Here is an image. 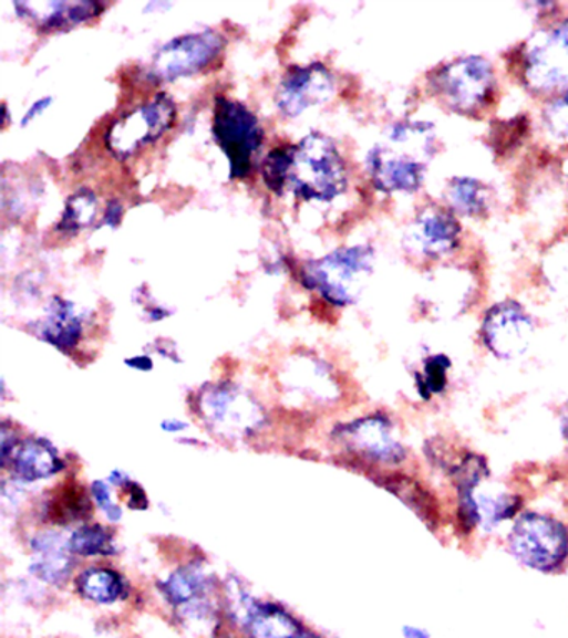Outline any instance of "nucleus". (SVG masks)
Returning <instances> with one entry per match:
<instances>
[{
    "mask_svg": "<svg viewBox=\"0 0 568 638\" xmlns=\"http://www.w3.org/2000/svg\"><path fill=\"white\" fill-rule=\"evenodd\" d=\"M226 45L227 39L214 29L178 35L155 52L147 77L162 84L203 74L223 57Z\"/></svg>",
    "mask_w": 568,
    "mask_h": 638,
    "instance_id": "6e6552de",
    "label": "nucleus"
},
{
    "mask_svg": "<svg viewBox=\"0 0 568 638\" xmlns=\"http://www.w3.org/2000/svg\"><path fill=\"white\" fill-rule=\"evenodd\" d=\"M560 435L561 439H564L565 449L568 452V399L564 406H561L560 411Z\"/></svg>",
    "mask_w": 568,
    "mask_h": 638,
    "instance_id": "4c0bfd02",
    "label": "nucleus"
},
{
    "mask_svg": "<svg viewBox=\"0 0 568 638\" xmlns=\"http://www.w3.org/2000/svg\"><path fill=\"white\" fill-rule=\"evenodd\" d=\"M445 198L458 217L481 218L490 211V188L477 178L457 177L448 181Z\"/></svg>",
    "mask_w": 568,
    "mask_h": 638,
    "instance_id": "5701e85b",
    "label": "nucleus"
},
{
    "mask_svg": "<svg viewBox=\"0 0 568 638\" xmlns=\"http://www.w3.org/2000/svg\"><path fill=\"white\" fill-rule=\"evenodd\" d=\"M535 338L531 314L514 300L492 304L482 316L478 339L498 362H515L527 355Z\"/></svg>",
    "mask_w": 568,
    "mask_h": 638,
    "instance_id": "9d476101",
    "label": "nucleus"
},
{
    "mask_svg": "<svg viewBox=\"0 0 568 638\" xmlns=\"http://www.w3.org/2000/svg\"><path fill=\"white\" fill-rule=\"evenodd\" d=\"M138 304H142V306H144L145 316H147L148 322L152 323L164 322V320H167V317L171 316L172 314L171 310H167V307L165 306H161V304L155 303H138Z\"/></svg>",
    "mask_w": 568,
    "mask_h": 638,
    "instance_id": "f704fd0d",
    "label": "nucleus"
},
{
    "mask_svg": "<svg viewBox=\"0 0 568 638\" xmlns=\"http://www.w3.org/2000/svg\"><path fill=\"white\" fill-rule=\"evenodd\" d=\"M79 595L94 604L111 605L127 594V585L118 572L112 568L92 567L82 572L75 581Z\"/></svg>",
    "mask_w": 568,
    "mask_h": 638,
    "instance_id": "393cba45",
    "label": "nucleus"
},
{
    "mask_svg": "<svg viewBox=\"0 0 568 638\" xmlns=\"http://www.w3.org/2000/svg\"><path fill=\"white\" fill-rule=\"evenodd\" d=\"M125 366L135 369V372L147 373L154 369V359L145 355L134 356V358L125 359Z\"/></svg>",
    "mask_w": 568,
    "mask_h": 638,
    "instance_id": "e433bc0d",
    "label": "nucleus"
},
{
    "mask_svg": "<svg viewBox=\"0 0 568 638\" xmlns=\"http://www.w3.org/2000/svg\"><path fill=\"white\" fill-rule=\"evenodd\" d=\"M239 605L252 638H319L279 605L254 600L247 595H242Z\"/></svg>",
    "mask_w": 568,
    "mask_h": 638,
    "instance_id": "a211bd4d",
    "label": "nucleus"
},
{
    "mask_svg": "<svg viewBox=\"0 0 568 638\" xmlns=\"http://www.w3.org/2000/svg\"><path fill=\"white\" fill-rule=\"evenodd\" d=\"M373 264L375 250L369 244L337 248L319 260L303 263L299 281L330 306H352L372 276Z\"/></svg>",
    "mask_w": 568,
    "mask_h": 638,
    "instance_id": "f03ea898",
    "label": "nucleus"
},
{
    "mask_svg": "<svg viewBox=\"0 0 568 638\" xmlns=\"http://www.w3.org/2000/svg\"><path fill=\"white\" fill-rule=\"evenodd\" d=\"M452 363L445 353H434L422 359L421 366L414 372V391L419 401L432 402L444 398L451 388Z\"/></svg>",
    "mask_w": 568,
    "mask_h": 638,
    "instance_id": "b1692460",
    "label": "nucleus"
},
{
    "mask_svg": "<svg viewBox=\"0 0 568 638\" xmlns=\"http://www.w3.org/2000/svg\"><path fill=\"white\" fill-rule=\"evenodd\" d=\"M376 484L397 498L415 517L432 532L438 534L448 525V511L441 495L421 475L412 474L405 469L385 471L376 475Z\"/></svg>",
    "mask_w": 568,
    "mask_h": 638,
    "instance_id": "ddd939ff",
    "label": "nucleus"
},
{
    "mask_svg": "<svg viewBox=\"0 0 568 638\" xmlns=\"http://www.w3.org/2000/svg\"><path fill=\"white\" fill-rule=\"evenodd\" d=\"M122 217H124V205L117 198H112L105 205L104 215L99 220L97 228L109 227L115 230L122 223Z\"/></svg>",
    "mask_w": 568,
    "mask_h": 638,
    "instance_id": "2f4dec72",
    "label": "nucleus"
},
{
    "mask_svg": "<svg viewBox=\"0 0 568 638\" xmlns=\"http://www.w3.org/2000/svg\"><path fill=\"white\" fill-rule=\"evenodd\" d=\"M209 582L197 568L184 567L174 572L164 584L162 594L172 607L180 608L185 617H203L206 611V594Z\"/></svg>",
    "mask_w": 568,
    "mask_h": 638,
    "instance_id": "aec40b11",
    "label": "nucleus"
},
{
    "mask_svg": "<svg viewBox=\"0 0 568 638\" xmlns=\"http://www.w3.org/2000/svg\"><path fill=\"white\" fill-rule=\"evenodd\" d=\"M482 509V534L507 531L512 522L527 509V499L521 492L510 489L492 491L488 484L478 492Z\"/></svg>",
    "mask_w": 568,
    "mask_h": 638,
    "instance_id": "4be33fe9",
    "label": "nucleus"
},
{
    "mask_svg": "<svg viewBox=\"0 0 568 638\" xmlns=\"http://www.w3.org/2000/svg\"><path fill=\"white\" fill-rule=\"evenodd\" d=\"M504 544L520 567L535 574L568 571V521L554 512L525 509L505 531Z\"/></svg>",
    "mask_w": 568,
    "mask_h": 638,
    "instance_id": "f257e3e1",
    "label": "nucleus"
},
{
    "mask_svg": "<svg viewBox=\"0 0 568 638\" xmlns=\"http://www.w3.org/2000/svg\"><path fill=\"white\" fill-rule=\"evenodd\" d=\"M32 548H34L32 574L51 585L64 584L74 565L69 541H64L54 532H45L32 541Z\"/></svg>",
    "mask_w": 568,
    "mask_h": 638,
    "instance_id": "412c9836",
    "label": "nucleus"
},
{
    "mask_svg": "<svg viewBox=\"0 0 568 638\" xmlns=\"http://www.w3.org/2000/svg\"><path fill=\"white\" fill-rule=\"evenodd\" d=\"M97 215V194L89 187L79 188L65 200L55 231L64 237H75L81 231L94 227Z\"/></svg>",
    "mask_w": 568,
    "mask_h": 638,
    "instance_id": "a878e982",
    "label": "nucleus"
},
{
    "mask_svg": "<svg viewBox=\"0 0 568 638\" xmlns=\"http://www.w3.org/2000/svg\"><path fill=\"white\" fill-rule=\"evenodd\" d=\"M335 88V77L320 62L292 65L277 85L276 105L283 117L297 118L303 112L329 102Z\"/></svg>",
    "mask_w": 568,
    "mask_h": 638,
    "instance_id": "f8f14e48",
    "label": "nucleus"
},
{
    "mask_svg": "<svg viewBox=\"0 0 568 638\" xmlns=\"http://www.w3.org/2000/svg\"><path fill=\"white\" fill-rule=\"evenodd\" d=\"M461 238L462 224L451 208L427 207L412 221L405 243L415 257L437 261L454 253Z\"/></svg>",
    "mask_w": 568,
    "mask_h": 638,
    "instance_id": "4468645a",
    "label": "nucleus"
},
{
    "mask_svg": "<svg viewBox=\"0 0 568 638\" xmlns=\"http://www.w3.org/2000/svg\"><path fill=\"white\" fill-rule=\"evenodd\" d=\"M122 491L127 492L128 508L135 509V511H145L148 508L147 495L137 482H128Z\"/></svg>",
    "mask_w": 568,
    "mask_h": 638,
    "instance_id": "72a5a7b5",
    "label": "nucleus"
},
{
    "mask_svg": "<svg viewBox=\"0 0 568 638\" xmlns=\"http://www.w3.org/2000/svg\"><path fill=\"white\" fill-rule=\"evenodd\" d=\"M428 84L445 107L464 115L481 114L497 94L494 65L481 55H464L435 69Z\"/></svg>",
    "mask_w": 568,
    "mask_h": 638,
    "instance_id": "39448f33",
    "label": "nucleus"
},
{
    "mask_svg": "<svg viewBox=\"0 0 568 638\" xmlns=\"http://www.w3.org/2000/svg\"><path fill=\"white\" fill-rule=\"evenodd\" d=\"M545 125L548 132L561 140H568V94H561L545 111Z\"/></svg>",
    "mask_w": 568,
    "mask_h": 638,
    "instance_id": "c756f323",
    "label": "nucleus"
},
{
    "mask_svg": "<svg viewBox=\"0 0 568 638\" xmlns=\"http://www.w3.org/2000/svg\"><path fill=\"white\" fill-rule=\"evenodd\" d=\"M161 428L164 429L165 432H182L188 428L187 422L178 421V419H165L162 421Z\"/></svg>",
    "mask_w": 568,
    "mask_h": 638,
    "instance_id": "58836bf2",
    "label": "nucleus"
},
{
    "mask_svg": "<svg viewBox=\"0 0 568 638\" xmlns=\"http://www.w3.org/2000/svg\"><path fill=\"white\" fill-rule=\"evenodd\" d=\"M199 409L207 425L229 436L250 435L264 425L259 402L229 383L204 388L199 393Z\"/></svg>",
    "mask_w": 568,
    "mask_h": 638,
    "instance_id": "9b49d317",
    "label": "nucleus"
},
{
    "mask_svg": "<svg viewBox=\"0 0 568 638\" xmlns=\"http://www.w3.org/2000/svg\"><path fill=\"white\" fill-rule=\"evenodd\" d=\"M177 105L167 92H157L148 101L109 124L104 145L109 154L124 161L141 154L174 128Z\"/></svg>",
    "mask_w": 568,
    "mask_h": 638,
    "instance_id": "0eeeda50",
    "label": "nucleus"
},
{
    "mask_svg": "<svg viewBox=\"0 0 568 638\" xmlns=\"http://www.w3.org/2000/svg\"><path fill=\"white\" fill-rule=\"evenodd\" d=\"M332 436L347 452L365 464L381 469V472L404 469L411 459V449L391 412H366L337 426Z\"/></svg>",
    "mask_w": 568,
    "mask_h": 638,
    "instance_id": "20e7f679",
    "label": "nucleus"
},
{
    "mask_svg": "<svg viewBox=\"0 0 568 638\" xmlns=\"http://www.w3.org/2000/svg\"><path fill=\"white\" fill-rule=\"evenodd\" d=\"M520 75L535 94L568 91V19L530 39L521 52Z\"/></svg>",
    "mask_w": 568,
    "mask_h": 638,
    "instance_id": "1a4fd4ad",
    "label": "nucleus"
},
{
    "mask_svg": "<svg viewBox=\"0 0 568 638\" xmlns=\"http://www.w3.org/2000/svg\"><path fill=\"white\" fill-rule=\"evenodd\" d=\"M85 320L78 304L65 300L61 294L51 297L48 311L41 322L35 323L34 333L62 353L78 349L84 338Z\"/></svg>",
    "mask_w": 568,
    "mask_h": 638,
    "instance_id": "f3484780",
    "label": "nucleus"
},
{
    "mask_svg": "<svg viewBox=\"0 0 568 638\" xmlns=\"http://www.w3.org/2000/svg\"><path fill=\"white\" fill-rule=\"evenodd\" d=\"M347 187L349 170L332 138L312 132L293 145L287 190L299 200L330 203L345 194Z\"/></svg>",
    "mask_w": 568,
    "mask_h": 638,
    "instance_id": "7ed1b4c3",
    "label": "nucleus"
},
{
    "mask_svg": "<svg viewBox=\"0 0 568 638\" xmlns=\"http://www.w3.org/2000/svg\"><path fill=\"white\" fill-rule=\"evenodd\" d=\"M92 498L97 502L99 508L104 512L105 517L111 522H118L122 519V509L117 504H114L111 495V488H109V482L94 481L92 482Z\"/></svg>",
    "mask_w": 568,
    "mask_h": 638,
    "instance_id": "7c9ffc66",
    "label": "nucleus"
},
{
    "mask_svg": "<svg viewBox=\"0 0 568 638\" xmlns=\"http://www.w3.org/2000/svg\"><path fill=\"white\" fill-rule=\"evenodd\" d=\"M52 102H54V97H52V95H45V97L38 98V101H35L34 104L28 108V112L22 115L21 127H28V125H31L35 118L44 115L45 112L49 111V107H51Z\"/></svg>",
    "mask_w": 568,
    "mask_h": 638,
    "instance_id": "473e14b6",
    "label": "nucleus"
},
{
    "mask_svg": "<svg viewBox=\"0 0 568 638\" xmlns=\"http://www.w3.org/2000/svg\"><path fill=\"white\" fill-rule=\"evenodd\" d=\"M72 554L81 557H109L117 552L114 535L102 525H84L68 538Z\"/></svg>",
    "mask_w": 568,
    "mask_h": 638,
    "instance_id": "bb28decb",
    "label": "nucleus"
},
{
    "mask_svg": "<svg viewBox=\"0 0 568 638\" xmlns=\"http://www.w3.org/2000/svg\"><path fill=\"white\" fill-rule=\"evenodd\" d=\"M544 270L551 290L568 296V238L548 251L544 261Z\"/></svg>",
    "mask_w": 568,
    "mask_h": 638,
    "instance_id": "c85d7f7f",
    "label": "nucleus"
},
{
    "mask_svg": "<svg viewBox=\"0 0 568 638\" xmlns=\"http://www.w3.org/2000/svg\"><path fill=\"white\" fill-rule=\"evenodd\" d=\"M12 471L24 482L42 481L64 471L65 464L58 449L48 439L34 438L22 442L12 452Z\"/></svg>",
    "mask_w": 568,
    "mask_h": 638,
    "instance_id": "6ab92c4d",
    "label": "nucleus"
},
{
    "mask_svg": "<svg viewBox=\"0 0 568 638\" xmlns=\"http://www.w3.org/2000/svg\"><path fill=\"white\" fill-rule=\"evenodd\" d=\"M213 137L229 161L230 180H247L266 140L257 115L242 102L220 95L214 104Z\"/></svg>",
    "mask_w": 568,
    "mask_h": 638,
    "instance_id": "423d86ee",
    "label": "nucleus"
},
{
    "mask_svg": "<svg viewBox=\"0 0 568 638\" xmlns=\"http://www.w3.org/2000/svg\"><path fill=\"white\" fill-rule=\"evenodd\" d=\"M366 170L373 187L384 194H415L425 180V160L392 147L372 148Z\"/></svg>",
    "mask_w": 568,
    "mask_h": 638,
    "instance_id": "2eb2a0df",
    "label": "nucleus"
},
{
    "mask_svg": "<svg viewBox=\"0 0 568 638\" xmlns=\"http://www.w3.org/2000/svg\"><path fill=\"white\" fill-rule=\"evenodd\" d=\"M293 145H279L269 151L262 165V180L267 190L277 197H282L289 184L290 167H292Z\"/></svg>",
    "mask_w": 568,
    "mask_h": 638,
    "instance_id": "cd10ccee",
    "label": "nucleus"
},
{
    "mask_svg": "<svg viewBox=\"0 0 568 638\" xmlns=\"http://www.w3.org/2000/svg\"><path fill=\"white\" fill-rule=\"evenodd\" d=\"M402 638H434L432 631L424 625L407 624L402 625Z\"/></svg>",
    "mask_w": 568,
    "mask_h": 638,
    "instance_id": "c9c22d12",
    "label": "nucleus"
},
{
    "mask_svg": "<svg viewBox=\"0 0 568 638\" xmlns=\"http://www.w3.org/2000/svg\"><path fill=\"white\" fill-rule=\"evenodd\" d=\"M19 18L31 22L42 34L65 32L95 21L105 6L97 0H48V2H14Z\"/></svg>",
    "mask_w": 568,
    "mask_h": 638,
    "instance_id": "dca6fc26",
    "label": "nucleus"
}]
</instances>
